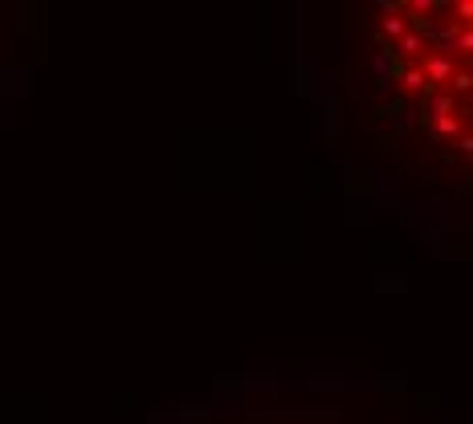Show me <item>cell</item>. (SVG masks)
<instances>
[{
  "instance_id": "cell-9",
  "label": "cell",
  "mask_w": 473,
  "mask_h": 424,
  "mask_svg": "<svg viewBox=\"0 0 473 424\" xmlns=\"http://www.w3.org/2000/svg\"><path fill=\"white\" fill-rule=\"evenodd\" d=\"M412 13H424L421 21H428V13H437V4L433 0H412Z\"/></svg>"
},
{
  "instance_id": "cell-3",
  "label": "cell",
  "mask_w": 473,
  "mask_h": 424,
  "mask_svg": "<svg viewBox=\"0 0 473 424\" xmlns=\"http://www.w3.org/2000/svg\"><path fill=\"white\" fill-rule=\"evenodd\" d=\"M457 135H465V127H461V118H457V114L433 118V139H457Z\"/></svg>"
},
{
  "instance_id": "cell-6",
  "label": "cell",
  "mask_w": 473,
  "mask_h": 424,
  "mask_svg": "<svg viewBox=\"0 0 473 424\" xmlns=\"http://www.w3.org/2000/svg\"><path fill=\"white\" fill-rule=\"evenodd\" d=\"M400 86H404L408 94H428V82H424L421 65H408L404 74H400Z\"/></svg>"
},
{
  "instance_id": "cell-2",
  "label": "cell",
  "mask_w": 473,
  "mask_h": 424,
  "mask_svg": "<svg viewBox=\"0 0 473 424\" xmlns=\"http://www.w3.org/2000/svg\"><path fill=\"white\" fill-rule=\"evenodd\" d=\"M445 114H457V98L449 94V90H433V94H428V111H424V118H445Z\"/></svg>"
},
{
  "instance_id": "cell-5",
  "label": "cell",
  "mask_w": 473,
  "mask_h": 424,
  "mask_svg": "<svg viewBox=\"0 0 473 424\" xmlns=\"http://www.w3.org/2000/svg\"><path fill=\"white\" fill-rule=\"evenodd\" d=\"M379 33H384V37H388L391 45H396V41H400V37L408 33V16H404V13H391V16H384V25H379Z\"/></svg>"
},
{
  "instance_id": "cell-7",
  "label": "cell",
  "mask_w": 473,
  "mask_h": 424,
  "mask_svg": "<svg viewBox=\"0 0 473 424\" xmlns=\"http://www.w3.org/2000/svg\"><path fill=\"white\" fill-rule=\"evenodd\" d=\"M469 90H473V74H469V69H453V78H449V94L465 98Z\"/></svg>"
},
{
  "instance_id": "cell-11",
  "label": "cell",
  "mask_w": 473,
  "mask_h": 424,
  "mask_svg": "<svg viewBox=\"0 0 473 424\" xmlns=\"http://www.w3.org/2000/svg\"><path fill=\"white\" fill-rule=\"evenodd\" d=\"M375 9H379V13H400V4H391V0H375Z\"/></svg>"
},
{
  "instance_id": "cell-1",
  "label": "cell",
  "mask_w": 473,
  "mask_h": 424,
  "mask_svg": "<svg viewBox=\"0 0 473 424\" xmlns=\"http://www.w3.org/2000/svg\"><path fill=\"white\" fill-rule=\"evenodd\" d=\"M453 69H457L453 57H445V53H424L421 74H424V82H428V94H433V90H445L449 78H453Z\"/></svg>"
},
{
  "instance_id": "cell-4",
  "label": "cell",
  "mask_w": 473,
  "mask_h": 424,
  "mask_svg": "<svg viewBox=\"0 0 473 424\" xmlns=\"http://www.w3.org/2000/svg\"><path fill=\"white\" fill-rule=\"evenodd\" d=\"M424 49H428V41H424L421 29H408L404 37H400V53H404V57H424Z\"/></svg>"
},
{
  "instance_id": "cell-10",
  "label": "cell",
  "mask_w": 473,
  "mask_h": 424,
  "mask_svg": "<svg viewBox=\"0 0 473 424\" xmlns=\"http://www.w3.org/2000/svg\"><path fill=\"white\" fill-rule=\"evenodd\" d=\"M457 151H461V160H469V155H473V139H469V135H457Z\"/></svg>"
},
{
  "instance_id": "cell-8",
  "label": "cell",
  "mask_w": 473,
  "mask_h": 424,
  "mask_svg": "<svg viewBox=\"0 0 473 424\" xmlns=\"http://www.w3.org/2000/svg\"><path fill=\"white\" fill-rule=\"evenodd\" d=\"M473 49V33L469 29H457L453 41H449V53H469Z\"/></svg>"
}]
</instances>
